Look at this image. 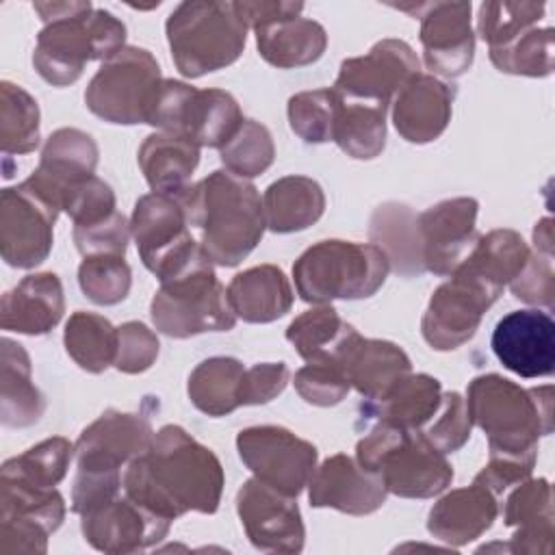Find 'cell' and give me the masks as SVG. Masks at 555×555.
I'll return each mask as SVG.
<instances>
[{
  "mask_svg": "<svg viewBox=\"0 0 555 555\" xmlns=\"http://www.w3.org/2000/svg\"><path fill=\"white\" fill-rule=\"evenodd\" d=\"M223 481V466L212 449L180 425H165L154 434L150 447L126 466L121 490L173 522L186 512L215 514Z\"/></svg>",
  "mask_w": 555,
  "mask_h": 555,
  "instance_id": "obj_1",
  "label": "cell"
},
{
  "mask_svg": "<svg viewBox=\"0 0 555 555\" xmlns=\"http://www.w3.org/2000/svg\"><path fill=\"white\" fill-rule=\"evenodd\" d=\"M189 225L212 264L236 267L260 243L267 221L258 189L228 169H217L180 193Z\"/></svg>",
  "mask_w": 555,
  "mask_h": 555,
  "instance_id": "obj_2",
  "label": "cell"
},
{
  "mask_svg": "<svg viewBox=\"0 0 555 555\" xmlns=\"http://www.w3.org/2000/svg\"><path fill=\"white\" fill-rule=\"evenodd\" d=\"M43 28L33 65L52 87L74 85L89 61H106L126 48V24L91 2H35Z\"/></svg>",
  "mask_w": 555,
  "mask_h": 555,
  "instance_id": "obj_3",
  "label": "cell"
},
{
  "mask_svg": "<svg viewBox=\"0 0 555 555\" xmlns=\"http://www.w3.org/2000/svg\"><path fill=\"white\" fill-rule=\"evenodd\" d=\"M464 401L470 423L486 434L490 453H538V440L553 431L551 384L522 388L499 373H486L470 379Z\"/></svg>",
  "mask_w": 555,
  "mask_h": 555,
  "instance_id": "obj_4",
  "label": "cell"
},
{
  "mask_svg": "<svg viewBox=\"0 0 555 555\" xmlns=\"http://www.w3.org/2000/svg\"><path fill=\"white\" fill-rule=\"evenodd\" d=\"M362 468L382 477L388 494L401 499H431L453 481V466L421 429L375 423L356 444Z\"/></svg>",
  "mask_w": 555,
  "mask_h": 555,
  "instance_id": "obj_5",
  "label": "cell"
},
{
  "mask_svg": "<svg viewBox=\"0 0 555 555\" xmlns=\"http://www.w3.org/2000/svg\"><path fill=\"white\" fill-rule=\"evenodd\" d=\"M390 262L373 243L325 238L308 247L293 264L297 295L306 304L373 297L386 282Z\"/></svg>",
  "mask_w": 555,
  "mask_h": 555,
  "instance_id": "obj_6",
  "label": "cell"
},
{
  "mask_svg": "<svg viewBox=\"0 0 555 555\" xmlns=\"http://www.w3.org/2000/svg\"><path fill=\"white\" fill-rule=\"evenodd\" d=\"M247 24L234 2H180L165 22L173 65L184 78H199L232 65L245 48Z\"/></svg>",
  "mask_w": 555,
  "mask_h": 555,
  "instance_id": "obj_7",
  "label": "cell"
},
{
  "mask_svg": "<svg viewBox=\"0 0 555 555\" xmlns=\"http://www.w3.org/2000/svg\"><path fill=\"white\" fill-rule=\"evenodd\" d=\"M154 327L169 338H191L206 332H228L236 323L225 286L202 249L184 269L160 282L152 297Z\"/></svg>",
  "mask_w": 555,
  "mask_h": 555,
  "instance_id": "obj_8",
  "label": "cell"
},
{
  "mask_svg": "<svg viewBox=\"0 0 555 555\" xmlns=\"http://www.w3.org/2000/svg\"><path fill=\"white\" fill-rule=\"evenodd\" d=\"M243 119L232 93L223 89H195L182 80L163 78L147 124L197 147L221 150Z\"/></svg>",
  "mask_w": 555,
  "mask_h": 555,
  "instance_id": "obj_9",
  "label": "cell"
},
{
  "mask_svg": "<svg viewBox=\"0 0 555 555\" xmlns=\"http://www.w3.org/2000/svg\"><path fill=\"white\" fill-rule=\"evenodd\" d=\"M160 82V65L152 52L126 46L106 59L89 80L85 104L108 124H147Z\"/></svg>",
  "mask_w": 555,
  "mask_h": 555,
  "instance_id": "obj_10",
  "label": "cell"
},
{
  "mask_svg": "<svg viewBox=\"0 0 555 555\" xmlns=\"http://www.w3.org/2000/svg\"><path fill=\"white\" fill-rule=\"evenodd\" d=\"M130 230L141 262L158 282L184 269L202 251V245L191 236L180 195L154 191L141 195L130 217Z\"/></svg>",
  "mask_w": 555,
  "mask_h": 555,
  "instance_id": "obj_11",
  "label": "cell"
},
{
  "mask_svg": "<svg viewBox=\"0 0 555 555\" xmlns=\"http://www.w3.org/2000/svg\"><path fill=\"white\" fill-rule=\"evenodd\" d=\"M236 451L241 462L271 488L299 496L317 468V447L286 427L254 425L236 436Z\"/></svg>",
  "mask_w": 555,
  "mask_h": 555,
  "instance_id": "obj_12",
  "label": "cell"
},
{
  "mask_svg": "<svg viewBox=\"0 0 555 555\" xmlns=\"http://www.w3.org/2000/svg\"><path fill=\"white\" fill-rule=\"evenodd\" d=\"M499 291L455 269L429 297L421 319V334L436 351H451L468 343L481 317L499 299Z\"/></svg>",
  "mask_w": 555,
  "mask_h": 555,
  "instance_id": "obj_13",
  "label": "cell"
},
{
  "mask_svg": "<svg viewBox=\"0 0 555 555\" xmlns=\"http://www.w3.org/2000/svg\"><path fill=\"white\" fill-rule=\"evenodd\" d=\"M48 199L26 182L7 186L0 193V254L9 267L35 269L52 249L54 223L59 217Z\"/></svg>",
  "mask_w": 555,
  "mask_h": 555,
  "instance_id": "obj_14",
  "label": "cell"
},
{
  "mask_svg": "<svg viewBox=\"0 0 555 555\" xmlns=\"http://www.w3.org/2000/svg\"><path fill=\"white\" fill-rule=\"evenodd\" d=\"M65 518V499L56 488H35L0 479V553L48 551V538Z\"/></svg>",
  "mask_w": 555,
  "mask_h": 555,
  "instance_id": "obj_15",
  "label": "cell"
},
{
  "mask_svg": "<svg viewBox=\"0 0 555 555\" xmlns=\"http://www.w3.org/2000/svg\"><path fill=\"white\" fill-rule=\"evenodd\" d=\"M421 72L416 52L403 39H382L366 54L345 59L332 89L347 98L390 108L397 91Z\"/></svg>",
  "mask_w": 555,
  "mask_h": 555,
  "instance_id": "obj_16",
  "label": "cell"
},
{
  "mask_svg": "<svg viewBox=\"0 0 555 555\" xmlns=\"http://www.w3.org/2000/svg\"><path fill=\"white\" fill-rule=\"evenodd\" d=\"M236 514L258 551L301 553L306 527L295 496L251 477L236 492Z\"/></svg>",
  "mask_w": 555,
  "mask_h": 555,
  "instance_id": "obj_17",
  "label": "cell"
},
{
  "mask_svg": "<svg viewBox=\"0 0 555 555\" xmlns=\"http://www.w3.org/2000/svg\"><path fill=\"white\" fill-rule=\"evenodd\" d=\"M154 429L145 414L104 410L74 442L76 473L117 475L152 442Z\"/></svg>",
  "mask_w": 555,
  "mask_h": 555,
  "instance_id": "obj_18",
  "label": "cell"
},
{
  "mask_svg": "<svg viewBox=\"0 0 555 555\" xmlns=\"http://www.w3.org/2000/svg\"><path fill=\"white\" fill-rule=\"evenodd\" d=\"M475 197L442 199L416 215V234L425 271L451 275L479 241Z\"/></svg>",
  "mask_w": 555,
  "mask_h": 555,
  "instance_id": "obj_19",
  "label": "cell"
},
{
  "mask_svg": "<svg viewBox=\"0 0 555 555\" xmlns=\"http://www.w3.org/2000/svg\"><path fill=\"white\" fill-rule=\"evenodd\" d=\"M395 7L421 17L423 59L431 76L457 78L470 69L475 56L470 2H429L416 9Z\"/></svg>",
  "mask_w": 555,
  "mask_h": 555,
  "instance_id": "obj_20",
  "label": "cell"
},
{
  "mask_svg": "<svg viewBox=\"0 0 555 555\" xmlns=\"http://www.w3.org/2000/svg\"><path fill=\"white\" fill-rule=\"evenodd\" d=\"M169 527L171 520L150 512L126 494L80 516L85 542L108 555L145 551L158 544Z\"/></svg>",
  "mask_w": 555,
  "mask_h": 555,
  "instance_id": "obj_21",
  "label": "cell"
},
{
  "mask_svg": "<svg viewBox=\"0 0 555 555\" xmlns=\"http://www.w3.org/2000/svg\"><path fill=\"white\" fill-rule=\"evenodd\" d=\"M490 345L496 360L525 379L548 377L555 371V323L544 310L507 312L494 325Z\"/></svg>",
  "mask_w": 555,
  "mask_h": 555,
  "instance_id": "obj_22",
  "label": "cell"
},
{
  "mask_svg": "<svg viewBox=\"0 0 555 555\" xmlns=\"http://www.w3.org/2000/svg\"><path fill=\"white\" fill-rule=\"evenodd\" d=\"M388 490L379 475L362 468L356 457L334 453L314 468L308 481L312 507H330L349 516H366L386 503Z\"/></svg>",
  "mask_w": 555,
  "mask_h": 555,
  "instance_id": "obj_23",
  "label": "cell"
},
{
  "mask_svg": "<svg viewBox=\"0 0 555 555\" xmlns=\"http://www.w3.org/2000/svg\"><path fill=\"white\" fill-rule=\"evenodd\" d=\"M98 156V143L89 132L78 128H59L46 139L39 165L24 182L61 210L67 189L93 176Z\"/></svg>",
  "mask_w": 555,
  "mask_h": 555,
  "instance_id": "obj_24",
  "label": "cell"
},
{
  "mask_svg": "<svg viewBox=\"0 0 555 555\" xmlns=\"http://www.w3.org/2000/svg\"><path fill=\"white\" fill-rule=\"evenodd\" d=\"M455 87L444 80L418 72L392 100V124L408 143H431L449 126L453 115Z\"/></svg>",
  "mask_w": 555,
  "mask_h": 555,
  "instance_id": "obj_25",
  "label": "cell"
},
{
  "mask_svg": "<svg viewBox=\"0 0 555 555\" xmlns=\"http://www.w3.org/2000/svg\"><path fill=\"white\" fill-rule=\"evenodd\" d=\"M503 522L514 527L509 544H505L507 551L548 555L555 538L553 488L548 479L527 477L509 488L503 501Z\"/></svg>",
  "mask_w": 555,
  "mask_h": 555,
  "instance_id": "obj_26",
  "label": "cell"
},
{
  "mask_svg": "<svg viewBox=\"0 0 555 555\" xmlns=\"http://www.w3.org/2000/svg\"><path fill=\"white\" fill-rule=\"evenodd\" d=\"M65 312L61 278L52 271L28 273L0 301V325L7 332L41 336L54 330Z\"/></svg>",
  "mask_w": 555,
  "mask_h": 555,
  "instance_id": "obj_27",
  "label": "cell"
},
{
  "mask_svg": "<svg viewBox=\"0 0 555 555\" xmlns=\"http://www.w3.org/2000/svg\"><path fill=\"white\" fill-rule=\"evenodd\" d=\"M499 516V496L473 481L440 496L427 516V531L449 546H464L483 535Z\"/></svg>",
  "mask_w": 555,
  "mask_h": 555,
  "instance_id": "obj_28",
  "label": "cell"
},
{
  "mask_svg": "<svg viewBox=\"0 0 555 555\" xmlns=\"http://www.w3.org/2000/svg\"><path fill=\"white\" fill-rule=\"evenodd\" d=\"M360 338L358 330L327 304L301 312L286 327V340L306 364H336L343 371Z\"/></svg>",
  "mask_w": 555,
  "mask_h": 555,
  "instance_id": "obj_29",
  "label": "cell"
},
{
  "mask_svg": "<svg viewBox=\"0 0 555 555\" xmlns=\"http://www.w3.org/2000/svg\"><path fill=\"white\" fill-rule=\"evenodd\" d=\"M225 293L232 312L245 323L278 321L293 306L291 282L275 264H258L236 273Z\"/></svg>",
  "mask_w": 555,
  "mask_h": 555,
  "instance_id": "obj_30",
  "label": "cell"
},
{
  "mask_svg": "<svg viewBox=\"0 0 555 555\" xmlns=\"http://www.w3.org/2000/svg\"><path fill=\"white\" fill-rule=\"evenodd\" d=\"M258 54L278 69L317 63L327 48L325 28L310 17H282L254 28Z\"/></svg>",
  "mask_w": 555,
  "mask_h": 555,
  "instance_id": "obj_31",
  "label": "cell"
},
{
  "mask_svg": "<svg viewBox=\"0 0 555 555\" xmlns=\"http://www.w3.org/2000/svg\"><path fill=\"white\" fill-rule=\"evenodd\" d=\"M442 386L427 373H408L382 399L360 405L364 418L390 423L403 429H423L438 412Z\"/></svg>",
  "mask_w": 555,
  "mask_h": 555,
  "instance_id": "obj_32",
  "label": "cell"
},
{
  "mask_svg": "<svg viewBox=\"0 0 555 555\" xmlns=\"http://www.w3.org/2000/svg\"><path fill=\"white\" fill-rule=\"evenodd\" d=\"M46 412V397L33 384V364L24 345L2 338L0 416L4 427H30Z\"/></svg>",
  "mask_w": 555,
  "mask_h": 555,
  "instance_id": "obj_33",
  "label": "cell"
},
{
  "mask_svg": "<svg viewBox=\"0 0 555 555\" xmlns=\"http://www.w3.org/2000/svg\"><path fill=\"white\" fill-rule=\"evenodd\" d=\"M137 160L154 193L180 195L191 186V176L199 165V147L176 134L152 132L143 139Z\"/></svg>",
  "mask_w": 555,
  "mask_h": 555,
  "instance_id": "obj_34",
  "label": "cell"
},
{
  "mask_svg": "<svg viewBox=\"0 0 555 555\" xmlns=\"http://www.w3.org/2000/svg\"><path fill=\"white\" fill-rule=\"evenodd\" d=\"M262 208L271 232H301L323 217L325 193L321 184L308 176H284L267 186Z\"/></svg>",
  "mask_w": 555,
  "mask_h": 555,
  "instance_id": "obj_35",
  "label": "cell"
},
{
  "mask_svg": "<svg viewBox=\"0 0 555 555\" xmlns=\"http://www.w3.org/2000/svg\"><path fill=\"white\" fill-rule=\"evenodd\" d=\"M345 371L351 388H356L364 401H377L399 379L412 373V364L399 345L379 338H360L345 362Z\"/></svg>",
  "mask_w": 555,
  "mask_h": 555,
  "instance_id": "obj_36",
  "label": "cell"
},
{
  "mask_svg": "<svg viewBox=\"0 0 555 555\" xmlns=\"http://www.w3.org/2000/svg\"><path fill=\"white\" fill-rule=\"evenodd\" d=\"M369 238L377 245L397 275L414 278L425 273L418 234H416V215L410 206L399 202L379 204L369 221Z\"/></svg>",
  "mask_w": 555,
  "mask_h": 555,
  "instance_id": "obj_37",
  "label": "cell"
},
{
  "mask_svg": "<svg viewBox=\"0 0 555 555\" xmlns=\"http://www.w3.org/2000/svg\"><path fill=\"white\" fill-rule=\"evenodd\" d=\"M529 254V245L516 230L499 228L479 236L473 251L457 269L503 293V288L522 271Z\"/></svg>",
  "mask_w": 555,
  "mask_h": 555,
  "instance_id": "obj_38",
  "label": "cell"
},
{
  "mask_svg": "<svg viewBox=\"0 0 555 555\" xmlns=\"http://www.w3.org/2000/svg\"><path fill=\"white\" fill-rule=\"evenodd\" d=\"M245 366L230 356L202 360L189 375L186 392L191 403L208 416H225L241 408Z\"/></svg>",
  "mask_w": 555,
  "mask_h": 555,
  "instance_id": "obj_39",
  "label": "cell"
},
{
  "mask_svg": "<svg viewBox=\"0 0 555 555\" xmlns=\"http://www.w3.org/2000/svg\"><path fill=\"white\" fill-rule=\"evenodd\" d=\"M332 141L351 158L371 160L386 147L388 108L338 95Z\"/></svg>",
  "mask_w": 555,
  "mask_h": 555,
  "instance_id": "obj_40",
  "label": "cell"
},
{
  "mask_svg": "<svg viewBox=\"0 0 555 555\" xmlns=\"http://www.w3.org/2000/svg\"><path fill=\"white\" fill-rule=\"evenodd\" d=\"M67 356L87 373H104L115 364L117 327L102 314L76 310L63 332Z\"/></svg>",
  "mask_w": 555,
  "mask_h": 555,
  "instance_id": "obj_41",
  "label": "cell"
},
{
  "mask_svg": "<svg viewBox=\"0 0 555 555\" xmlns=\"http://www.w3.org/2000/svg\"><path fill=\"white\" fill-rule=\"evenodd\" d=\"M76 447L63 436L48 438L24 453L9 457L0 468V479L20 481L35 488H54L67 475Z\"/></svg>",
  "mask_w": 555,
  "mask_h": 555,
  "instance_id": "obj_42",
  "label": "cell"
},
{
  "mask_svg": "<svg viewBox=\"0 0 555 555\" xmlns=\"http://www.w3.org/2000/svg\"><path fill=\"white\" fill-rule=\"evenodd\" d=\"M39 104L9 80L0 82V150L4 156L30 154L39 147Z\"/></svg>",
  "mask_w": 555,
  "mask_h": 555,
  "instance_id": "obj_43",
  "label": "cell"
},
{
  "mask_svg": "<svg viewBox=\"0 0 555 555\" xmlns=\"http://www.w3.org/2000/svg\"><path fill=\"white\" fill-rule=\"evenodd\" d=\"M492 65L503 74L544 78L553 72V28L531 26L501 48L488 50Z\"/></svg>",
  "mask_w": 555,
  "mask_h": 555,
  "instance_id": "obj_44",
  "label": "cell"
},
{
  "mask_svg": "<svg viewBox=\"0 0 555 555\" xmlns=\"http://www.w3.org/2000/svg\"><path fill=\"white\" fill-rule=\"evenodd\" d=\"M223 167L238 178L264 173L275 158V145L269 128L256 119H243L234 137L219 150Z\"/></svg>",
  "mask_w": 555,
  "mask_h": 555,
  "instance_id": "obj_45",
  "label": "cell"
},
{
  "mask_svg": "<svg viewBox=\"0 0 555 555\" xmlns=\"http://www.w3.org/2000/svg\"><path fill=\"white\" fill-rule=\"evenodd\" d=\"M544 2H483L477 13V33L488 50L501 48L531 26L544 20Z\"/></svg>",
  "mask_w": 555,
  "mask_h": 555,
  "instance_id": "obj_46",
  "label": "cell"
},
{
  "mask_svg": "<svg viewBox=\"0 0 555 555\" xmlns=\"http://www.w3.org/2000/svg\"><path fill=\"white\" fill-rule=\"evenodd\" d=\"M336 91L312 89L299 91L288 100V126L304 143H327L332 141L334 117H336Z\"/></svg>",
  "mask_w": 555,
  "mask_h": 555,
  "instance_id": "obj_47",
  "label": "cell"
},
{
  "mask_svg": "<svg viewBox=\"0 0 555 555\" xmlns=\"http://www.w3.org/2000/svg\"><path fill=\"white\" fill-rule=\"evenodd\" d=\"M85 297L98 306L121 304L132 286V271L124 256H87L78 267Z\"/></svg>",
  "mask_w": 555,
  "mask_h": 555,
  "instance_id": "obj_48",
  "label": "cell"
},
{
  "mask_svg": "<svg viewBox=\"0 0 555 555\" xmlns=\"http://www.w3.org/2000/svg\"><path fill=\"white\" fill-rule=\"evenodd\" d=\"M470 416L466 410V401L460 392L449 390L442 392V401L431 421L421 429L423 436L444 455L462 449L470 438Z\"/></svg>",
  "mask_w": 555,
  "mask_h": 555,
  "instance_id": "obj_49",
  "label": "cell"
},
{
  "mask_svg": "<svg viewBox=\"0 0 555 555\" xmlns=\"http://www.w3.org/2000/svg\"><path fill=\"white\" fill-rule=\"evenodd\" d=\"M61 210L72 217L74 225H91L117 212L115 193L108 182L93 173L67 189Z\"/></svg>",
  "mask_w": 555,
  "mask_h": 555,
  "instance_id": "obj_50",
  "label": "cell"
},
{
  "mask_svg": "<svg viewBox=\"0 0 555 555\" xmlns=\"http://www.w3.org/2000/svg\"><path fill=\"white\" fill-rule=\"evenodd\" d=\"M299 397L317 408L338 405L351 390L347 373L336 364H306L293 377Z\"/></svg>",
  "mask_w": 555,
  "mask_h": 555,
  "instance_id": "obj_51",
  "label": "cell"
},
{
  "mask_svg": "<svg viewBox=\"0 0 555 555\" xmlns=\"http://www.w3.org/2000/svg\"><path fill=\"white\" fill-rule=\"evenodd\" d=\"M158 336L141 321H126L117 327L115 369L126 375L145 373L158 358Z\"/></svg>",
  "mask_w": 555,
  "mask_h": 555,
  "instance_id": "obj_52",
  "label": "cell"
},
{
  "mask_svg": "<svg viewBox=\"0 0 555 555\" xmlns=\"http://www.w3.org/2000/svg\"><path fill=\"white\" fill-rule=\"evenodd\" d=\"M130 221L117 210L111 217L91 223V225H74V243L76 249L87 256H126L128 238H130Z\"/></svg>",
  "mask_w": 555,
  "mask_h": 555,
  "instance_id": "obj_53",
  "label": "cell"
},
{
  "mask_svg": "<svg viewBox=\"0 0 555 555\" xmlns=\"http://www.w3.org/2000/svg\"><path fill=\"white\" fill-rule=\"evenodd\" d=\"M507 286L516 299L551 310L555 304L553 256L533 249L529 254L522 271Z\"/></svg>",
  "mask_w": 555,
  "mask_h": 555,
  "instance_id": "obj_54",
  "label": "cell"
},
{
  "mask_svg": "<svg viewBox=\"0 0 555 555\" xmlns=\"http://www.w3.org/2000/svg\"><path fill=\"white\" fill-rule=\"evenodd\" d=\"M535 457H538V453H529V455L490 453L488 464L475 475L473 481L486 486L494 496H501L516 483L531 477Z\"/></svg>",
  "mask_w": 555,
  "mask_h": 555,
  "instance_id": "obj_55",
  "label": "cell"
},
{
  "mask_svg": "<svg viewBox=\"0 0 555 555\" xmlns=\"http://www.w3.org/2000/svg\"><path fill=\"white\" fill-rule=\"evenodd\" d=\"M291 371L284 362H258L245 369L241 405H262L284 392Z\"/></svg>",
  "mask_w": 555,
  "mask_h": 555,
  "instance_id": "obj_56",
  "label": "cell"
},
{
  "mask_svg": "<svg viewBox=\"0 0 555 555\" xmlns=\"http://www.w3.org/2000/svg\"><path fill=\"white\" fill-rule=\"evenodd\" d=\"M234 4L249 30L273 20L297 17L304 11L301 2H286V0H256V2H234Z\"/></svg>",
  "mask_w": 555,
  "mask_h": 555,
  "instance_id": "obj_57",
  "label": "cell"
},
{
  "mask_svg": "<svg viewBox=\"0 0 555 555\" xmlns=\"http://www.w3.org/2000/svg\"><path fill=\"white\" fill-rule=\"evenodd\" d=\"M533 247L535 251L553 256V219L544 217L533 228Z\"/></svg>",
  "mask_w": 555,
  "mask_h": 555,
  "instance_id": "obj_58",
  "label": "cell"
}]
</instances>
